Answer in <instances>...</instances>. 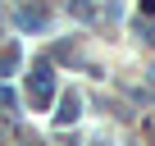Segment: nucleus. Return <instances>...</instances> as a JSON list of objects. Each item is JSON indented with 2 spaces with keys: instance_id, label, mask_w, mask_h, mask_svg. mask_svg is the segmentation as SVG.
Masks as SVG:
<instances>
[{
  "instance_id": "f257e3e1",
  "label": "nucleus",
  "mask_w": 155,
  "mask_h": 146,
  "mask_svg": "<svg viewBox=\"0 0 155 146\" xmlns=\"http://www.w3.org/2000/svg\"><path fill=\"white\" fill-rule=\"evenodd\" d=\"M28 96H32L37 110L50 105V96H55V73H50V64H37V68L28 73Z\"/></svg>"
},
{
  "instance_id": "f03ea898",
  "label": "nucleus",
  "mask_w": 155,
  "mask_h": 146,
  "mask_svg": "<svg viewBox=\"0 0 155 146\" xmlns=\"http://www.w3.org/2000/svg\"><path fill=\"white\" fill-rule=\"evenodd\" d=\"M78 114H82V101H78L73 91H64V101H59V110H55V128H68V123H78Z\"/></svg>"
},
{
  "instance_id": "7ed1b4c3",
  "label": "nucleus",
  "mask_w": 155,
  "mask_h": 146,
  "mask_svg": "<svg viewBox=\"0 0 155 146\" xmlns=\"http://www.w3.org/2000/svg\"><path fill=\"white\" fill-rule=\"evenodd\" d=\"M14 23H18L23 32H41V28H46V9H41V5H28V9L14 14Z\"/></svg>"
},
{
  "instance_id": "20e7f679",
  "label": "nucleus",
  "mask_w": 155,
  "mask_h": 146,
  "mask_svg": "<svg viewBox=\"0 0 155 146\" xmlns=\"http://www.w3.org/2000/svg\"><path fill=\"white\" fill-rule=\"evenodd\" d=\"M18 59H23V50L18 46H5V55H0V78H9V73L18 68Z\"/></svg>"
},
{
  "instance_id": "39448f33",
  "label": "nucleus",
  "mask_w": 155,
  "mask_h": 146,
  "mask_svg": "<svg viewBox=\"0 0 155 146\" xmlns=\"http://www.w3.org/2000/svg\"><path fill=\"white\" fill-rule=\"evenodd\" d=\"M78 18H96V5H87V0H73V5H68Z\"/></svg>"
},
{
  "instance_id": "423d86ee",
  "label": "nucleus",
  "mask_w": 155,
  "mask_h": 146,
  "mask_svg": "<svg viewBox=\"0 0 155 146\" xmlns=\"http://www.w3.org/2000/svg\"><path fill=\"white\" fill-rule=\"evenodd\" d=\"M0 105H5V110H9V105H14V91H9V87H5V82H0Z\"/></svg>"
},
{
  "instance_id": "0eeeda50",
  "label": "nucleus",
  "mask_w": 155,
  "mask_h": 146,
  "mask_svg": "<svg viewBox=\"0 0 155 146\" xmlns=\"http://www.w3.org/2000/svg\"><path fill=\"white\" fill-rule=\"evenodd\" d=\"M141 9H146V14H155V0H141Z\"/></svg>"
},
{
  "instance_id": "6e6552de",
  "label": "nucleus",
  "mask_w": 155,
  "mask_h": 146,
  "mask_svg": "<svg viewBox=\"0 0 155 146\" xmlns=\"http://www.w3.org/2000/svg\"><path fill=\"white\" fill-rule=\"evenodd\" d=\"M150 146H155V132H150Z\"/></svg>"
},
{
  "instance_id": "1a4fd4ad",
  "label": "nucleus",
  "mask_w": 155,
  "mask_h": 146,
  "mask_svg": "<svg viewBox=\"0 0 155 146\" xmlns=\"http://www.w3.org/2000/svg\"><path fill=\"white\" fill-rule=\"evenodd\" d=\"M23 146H37V141H23Z\"/></svg>"
}]
</instances>
